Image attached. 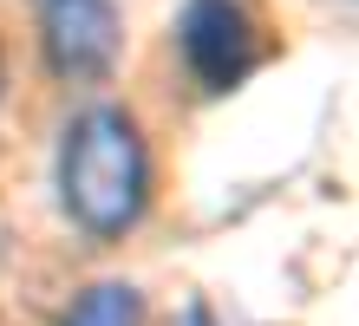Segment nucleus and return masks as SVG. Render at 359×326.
<instances>
[{
	"label": "nucleus",
	"instance_id": "obj_1",
	"mask_svg": "<svg viewBox=\"0 0 359 326\" xmlns=\"http://www.w3.org/2000/svg\"><path fill=\"white\" fill-rule=\"evenodd\" d=\"M59 209L79 235L118 242L151 209V137L124 104H86L59 144Z\"/></svg>",
	"mask_w": 359,
	"mask_h": 326
},
{
	"label": "nucleus",
	"instance_id": "obj_5",
	"mask_svg": "<svg viewBox=\"0 0 359 326\" xmlns=\"http://www.w3.org/2000/svg\"><path fill=\"white\" fill-rule=\"evenodd\" d=\"M0 92H7V46H0Z\"/></svg>",
	"mask_w": 359,
	"mask_h": 326
},
{
	"label": "nucleus",
	"instance_id": "obj_2",
	"mask_svg": "<svg viewBox=\"0 0 359 326\" xmlns=\"http://www.w3.org/2000/svg\"><path fill=\"white\" fill-rule=\"evenodd\" d=\"M274 46L262 0H189L177 13V53L196 92H236Z\"/></svg>",
	"mask_w": 359,
	"mask_h": 326
},
{
	"label": "nucleus",
	"instance_id": "obj_3",
	"mask_svg": "<svg viewBox=\"0 0 359 326\" xmlns=\"http://www.w3.org/2000/svg\"><path fill=\"white\" fill-rule=\"evenodd\" d=\"M39 46L59 79H104L118 65V7L111 0H39Z\"/></svg>",
	"mask_w": 359,
	"mask_h": 326
},
{
	"label": "nucleus",
	"instance_id": "obj_4",
	"mask_svg": "<svg viewBox=\"0 0 359 326\" xmlns=\"http://www.w3.org/2000/svg\"><path fill=\"white\" fill-rule=\"evenodd\" d=\"M59 326H144V294L131 280H98L72 300V313Z\"/></svg>",
	"mask_w": 359,
	"mask_h": 326
}]
</instances>
